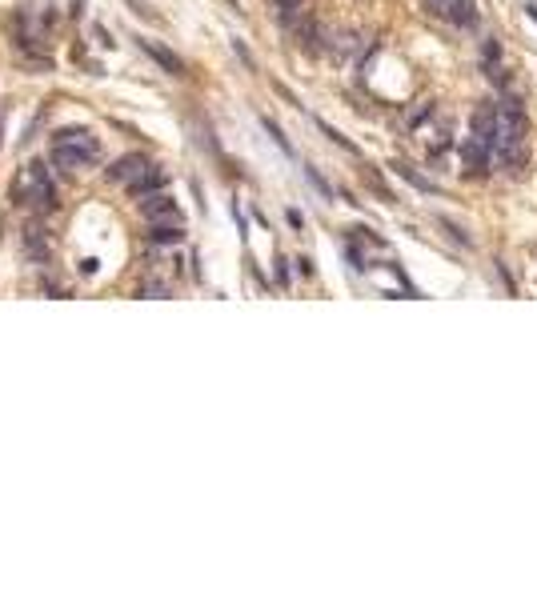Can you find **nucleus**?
Instances as JSON below:
<instances>
[{
  "mask_svg": "<svg viewBox=\"0 0 537 601\" xmlns=\"http://www.w3.org/2000/svg\"><path fill=\"white\" fill-rule=\"evenodd\" d=\"M285 221H289L293 229H305V217H301V208H289V212H285Z\"/></svg>",
  "mask_w": 537,
  "mask_h": 601,
  "instance_id": "a878e982",
  "label": "nucleus"
},
{
  "mask_svg": "<svg viewBox=\"0 0 537 601\" xmlns=\"http://www.w3.org/2000/svg\"><path fill=\"white\" fill-rule=\"evenodd\" d=\"M137 45L144 48V52H149V56H153V61H157L164 72H168V76H185V61H181L173 48L157 45V41H149V36H137Z\"/></svg>",
  "mask_w": 537,
  "mask_h": 601,
  "instance_id": "7ed1b4c3",
  "label": "nucleus"
},
{
  "mask_svg": "<svg viewBox=\"0 0 537 601\" xmlns=\"http://www.w3.org/2000/svg\"><path fill=\"white\" fill-rule=\"evenodd\" d=\"M52 144H69V149H76V153H85L89 161L100 157V140H96L93 133H85V129H61Z\"/></svg>",
  "mask_w": 537,
  "mask_h": 601,
  "instance_id": "20e7f679",
  "label": "nucleus"
},
{
  "mask_svg": "<svg viewBox=\"0 0 537 601\" xmlns=\"http://www.w3.org/2000/svg\"><path fill=\"white\" fill-rule=\"evenodd\" d=\"M24 185L32 188V201L41 208H56V188H52V181H48V168L45 164H24Z\"/></svg>",
  "mask_w": 537,
  "mask_h": 601,
  "instance_id": "f257e3e1",
  "label": "nucleus"
},
{
  "mask_svg": "<svg viewBox=\"0 0 537 601\" xmlns=\"http://www.w3.org/2000/svg\"><path fill=\"white\" fill-rule=\"evenodd\" d=\"M140 212L149 217V221H181V208L173 197H164V193H153V197H140Z\"/></svg>",
  "mask_w": 537,
  "mask_h": 601,
  "instance_id": "39448f33",
  "label": "nucleus"
},
{
  "mask_svg": "<svg viewBox=\"0 0 537 601\" xmlns=\"http://www.w3.org/2000/svg\"><path fill=\"white\" fill-rule=\"evenodd\" d=\"M277 285H289V261H277Z\"/></svg>",
  "mask_w": 537,
  "mask_h": 601,
  "instance_id": "c756f323",
  "label": "nucleus"
},
{
  "mask_svg": "<svg viewBox=\"0 0 537 601\" xmlns=\"http://www.w3.org/2000/svg\"><path fill=\"white\" fill-rule=\"evenodd\" d=\"M361 181H365V188L373 193L377 201H385V205H397V193L381 181V173H377L373 164H361Z\"/></svg>",
  "mask_w": 537,
  "mask_h": 601,
  "instance_id": "1a4fd4ad",
  "label": "nucleus"
},
{
  "mask_svg": "<svg viewBox=\"0 0 537 601\" xmlns=\"http://www.w3.org/2000/svg\"><path fill=\"white\" fill-rule=\"evenodd\" d=\"M490 161H493L490 144H481V140H477V137L461 140V164H469V173H473V177H481V173H490Z\"/></svg>",
  "mask_w": 537,
  "mask_h": 601,
  "instance_id": "423d86ee",
  "label": "nucleus"
},
{
  "mask_svg": "<svg viewBox=\"0 0 537 601\" xmlns=\"http://www.w3.org/2000/svg\"><path fill=\"white\" fill-rule=\"evenodd\" d=\"M305 177H309V185L317 188V193H321V197H329V201H333V185H329L325 177H321V173H317V168H305Z\"/></svg>",
  "mask_w": 537,
  "mask_h": 601,
  "instance_id": "f3484780",
  "label": "nucleus"
},
{
  "mask_svg": "<svg viewBox=\"0 0 537 601\" xmlns=\"http://www.w3.org/2000/svg\"><path fill=\"white\" fill-rule=\"evenodd\" d=\"M144 168H149V161H144L140 153H133V157H120V161L109 168V181H124V185H129V181H133L137 173H144Z\"/></svg>",
  "mask_w": 537,
  "mask_h": 601,
  "instance_id": "9b49d317",
  "label": "nucleus"
},
{
  "mask_svg": "<svg viewBox=\"0 0 537 601\" xmlns=\"http://www.w3.org/2000/svg\"><path fill=\"white\" fill-rule=\"evenodd\" d=\"M497 124H501V116H497V105H477L473 109V116H469V129H473V137L481 140V144H493V137H497ZM493 153V149H490Z\"/></svg>",
  "mask_w": 537,
  "mask_h": 601,
  "instance_id": "f03ea898",
  "label": "nucleus"
},
{
  "mask_svg": "<svg viewBox=\"0 0 537 601\" xmlns=\"http://www.w3.org/2000/svg\"><path fill=\"white\" fill-rule=\"evenodd\" d=\"M481 52H485V61H497V56H501V45H497V36H490V41H485V48H481Z\"/></svg>",
  "mask_w": 537,
  "mask_h": 601,
  "instance_id": "393cba45",
  "label": "nucleus"
},
{
  "mask_svg": "<svg viewBox=\"0 0 537 601\" xmlns=\"http://www.w3.org/2000/svg\"><path fill=\"white\" fill-rule=\"evenodd\" d=\"M124 4H129V8H133V12H137L140 21H161V17H157V12H153V8H149V4H144V0H124Z\"/></svg>",
  "mask_w": 537,
  "mask_h": 601,
  "instance_id": "6ab92c4d",
  "label": "nucleus"
},
{
  "mask_svg": "<svg viewBox=\"0 0 537 601\" xmlns=\"http://www.w3.org/2000/svg\"><path fill=\"white\" fill-rule=\"evenodd\" d=\"M149 241L153 245H181L185 241V229H181V221H153Z\"/></svg>",
  "mask_w": 537,
  "mask_h": 601,
  "instance_id": "9d476101",
  "label": "nucleus"
},
{
  "mask_svg": "<svg viewBox=\"0 0 537 601\" xmlns=\"http://www.w3.org/2000/svg\"><path fill=\"white\" fill-rule=\"evenodd\" d=\"M433 221H437V225H441V229L449 232V241H457V245H461V249H473V237H469V232L461 229V225H457V221H449V217H441V212H437V217H433Z\"/></svg>",
  "mask_w": 537,
  "mask_h": 601,
  "instance_id": "2eb2a0df",
  "label": "nucleus"
},
{
  "mask_svg": "<svg viewBox=\"0 0 537 601\" xmlns=\"http://www.w3.org/2000/svg\"><path fill=\"white\" fill-rule=\"evenodd\" d=\"M425 116H433V100H421L417 109H413V113L405 116V124H409V129H417V124L425 120Z\"/></svg>",
  "mask_w": 537,
  "mask_h": 601,
  "instance_id": "a211bd4d",
  "label": "nucleus"
},
{
  "mask_svg": "<svg viewBox=\"0 0 537 601\" xmlns=\"http://www.w3.org/2000/svg\"><path fill=\"white\" fill-rule=\"evenodd\" d=\"M52 164L56 168H80V164H93L85 153H76V149H69V144H52Z\"/></svg>",
  "mask_w": 537,
  "mask_h": 601,
  "instance_id": "ddd939ff",
  "label": "nucleus"
},
{
  "mask_svg": "<svg viewBox=\"0 0 537 601\" xmlns=\"http://www.w3.org/2000/svg\"><path fill=\"white\" fill-rule=\"evenodd\" d=\"M273 89H277V96H285V100H289V105H293V109H301V100H297V96L289 93V89H285V85H281V80H277V85H273Z\"/></svg>",
  "mask_w": 537,
  "mask_h": 601,
  "instance_id": "c85d7f7f",
  "label": "nucleus"
},
{
  "mask_svg": "<svg viewBox=\"0 0 537 601\" xmlns=\"http://www.w3.org/2000/svg\"><path fill=\"white\" fill-rule=\"evenodd\" d=\"M353 237H357V241H365V245H377V249L385 245V237H377V232L365 229V225H361V229H353Z\"/></svg>",
  "mask_w": 537,
  "mask_h": 601,
  "instance_id": "aec40b11",
  "label": "nucleus"
},
{
  "mask_svg": "<svg viewBox=\"0 0 537 601\" xmlns=\"http://www.w3.org/2000/svg\"><path fill=\"white\" fill-rule=\"evenodd\" d=\"M389 168L397 173L401 181H409V185L417 188V193H437V185H433L429 177H421V173H417V168H413V164H405V161H393V164H389Z\"/></svg>",
  "mask_w": 537,
  "mask_h": 601,
  "instance_id": "f8f14e48",
  "label": "nucleus"
},
{
  "mask_svg": "<svg viewBox=\"0 0 537 601\" xmlns=\"http://www.w3.org/2000/svg\"><path fill=\"white\" fill-rule=\"evenodd\" d=\"M233 52L241 56V61H245V65H249V69H257V61H253V52L245 48V41H233Z\"/></svg>",
  "mask_w": 537,
  "mask_h": 601,
  "instance_id": "b1692460",
  "label": "nucleus"
},
{
  "mask_svg": "<svg viewBox=\"0 0 537 601\" xmlns=\"http://www.w3.org/2000/svg\"><path fill=\"white\" fill-rule=\"evenodd\" d=\"M93 41H96L100 48H113V45H117V41L109 36V28H100V24H93Z\"/></svg>",
  "mask_w": 537,
  "mask_h": 601,
  "instance_id": "4be33fe9",
  "label": "nucleus"
},
{
  "mask_svg": "<svg viewBox=\"0 0 537 601\" xmlns=\"http://www.w3.org/2000/svg\"><path fill=\"white\" fill-rule=\"evenodd\" d=\"M345 256H349V261H353V269H357V273H365V269H369V256H361V253H357V249H353V245H349V249H345Z\"/></svg>",
  "mask_w": 537,
  "mask_h": 601,
  "instance_id": "5701e85b",
  "label": "nucleus"
},
{
  "mask_svg": "<svg viewBox=\"0 0 537 601\" xmlns=\"http://www.w3.org/2000/svg\"><path fill=\"white\" fill-rule=\"evenodd\" d=\"M525 17H529V21H537V0H529V4H525Z\"/></svg>",
  "mask_w": 537,
  "mask_h": 601,
  "instance_id": "7c9ffc66",
  "label": "nucleus"
},
{
  "mask_svg": "<svg viewBox=\"0 0 537 601\" xmlns=\"http://www.w3.org/2000/svg\"><path fill=\"white\" fill-rule=\"evenodd\" d=\"M333 48H337V52H353V48H357V32H337V45Z\"/></svg>",
  "mask_w": 537,
  "mask_h": 601,
  "instance_id": "412c9836",
  "label": "nucleus"
},
{
  "mask_svg": "<svg viewBox=\"0 0 537 601\" xmlns=\"http://www.w3.org/2000/svg\"><path fill=\"white\" fill-rule=\"evenodd\" d=\"M261 129H265L269 137L277 140V149H281V153H289V157H293V144H289V137L281 133V124H277V120H273V116H261Z\"/></svg>",
  "mask_w": 537,
  "mask_h": 601,
  "instance_id": "dca6fc26",
  "label": "nucleus"
},
{
  "mask_svg": "<svg viewBox=\"0 0 537 601\" xmlns=\"http://www.w3.org/2000/svg\"><path fill=\"white\" fill-rule=\"evenodd\" d=\"M69 12H72V17H80V12H85V0H72V8H69Z\"/></svg>",
  "mask_w": 537,
  "mask_h": 601,
  "instance_id": "2f4dec72",
  "label": "nucleus"
},
{
  "mask_svg": "<svg viewBox=\"0 0 537 601\" xmlns=\"http://www.w3.org/2000/svg\"><path fill=\"white\" fill-rule=\"evenodd\" d=\"M313 124H317V129H321V133H325V137L333 140V144H337V149H345V153H353V157H357V153H361V149H357V144H353V140L345 137V133H341V129H333V124H329V120H321V116H317V120H313Z\"/></svg>",
  "mask_w": 537,
  "mask_h": 601,
  "instance_id": "4468645a",
  "label": "nucleus"
},
{
  "mask_svg": "<svg viewBox=\"0 0 537 601\" xmlns=\"http://www.w3.org/2000/svg\"><path fill=\"white\" fill-rule=\"evenodd\" d=\"M168 185V173L164 168H144V173H137L133 181H129V197H153V193H161V188Z\"/></svg>",
  "mask_w": 537,
  "mask_h": 601,
  "instance_id": "0eeeda50",
  "label": "nucleus"
},
{
  "mask_svg": "<svg viewBox=\"0 0 537 601\" xmlns=\"http://www.w3.org/2000/svg\"><path fill=\"white\" fill-rule=\"evenodd\" d=\"M140 297H168V289H164V285H144Z\"/></svg>",
  "mask_w": 537,
  "mask_h": 601,
  "instance_id": "bb28decb",
  "label": "nucleus"
},
{
  "mask_svg": "<svg viewBox=\"0 0 537 601\" xmlns=\"http://www.w3.org/2000/svg\"><path fill=\"white\" fill-rule=\"evenodd\" d=\"M425 8H429L433 17H445V8H449V0H425Z\"/></svg>",
  "mask_w": 537,
  "mask_h": 601,
  "instance_id": "cd10ccee",
  "label": "nucleus"
},
{
  "mask_svg": "<svg viewBox=\"0 0 537 601\" xmlns=\"http://www.w3.org/2000/svg\"><path fill=\"white\" fill-rule=\"evenodd\" d=\"M445 21L457 28H477V0H449Z\"/></svg>",
  "mask_w": 537,
  "mask_h": 601,
  "instance_id": "6e6552de",
  "label": "nucleus"
}]
</instances>
